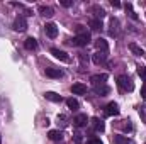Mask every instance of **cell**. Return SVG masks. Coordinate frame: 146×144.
<instances>
[{
    "mask_svg": "<svg viewBox=\"0 0 146 144\" xmlns=\"http://www.w3.org/2000/svg\"><path fill=\"white\" fill-rule=\"evenodd\" d=\"M114 144H131L126 136H114Z\"/></svg>",
    "mask_w": 146,
    "mask_h": 144,
    "instance_id": "22",
    "label": "cell"
},
{
    "mask_svg": "<svg viewBox=\"0 0 146 144\" xmlns=\"http://www.w3.org/2000/svg\"><path fill=\"white\" fill-rule=\"evenodd\" d=\"M92 10L95 12V19H99V20H100L102 17H106V10H104L102 7H99V5H94V7H92Z\"/></svg>",
    "mask_w": 146,
    "mask_h": 144,
    "instance_id": "19",
    "label": "cell"
},
{
    "mask_svg": "<svg viewBox=\"0 0 146 144\" xmlns=\"http://www.w3.org/2000/svg\"><path fill=\"white\" fill-rule=\"evenodd\" d=\"M60 3H61L63 7H70V5H73L72 0H60Z\"/></svg>",
    "mask_w": 146,
    "mask_h": 144,
    "instance_id": "29",
    "label": "cell"
},
{
    "mask_svg": "<svg viewBox=\"0 0 146 144\" xmlns=\"http://www.w3.org/2000/svg\"><path fill=\"white\" fill-rule=\"evenodd\" d=\"M0 143H2V137H0Z\"/></svg>",
    "mask_w": 146,
    "mask_h": 144,
    "instance_id": "32",
    "label": "cell"
},
{
    "mask_svg": "<svg viewBox=\"0 0 146 144\" xmlns=\"http://www.w3.org/2000/svg\"><path fill=\"white\" fill-rule=\"evenodd\" d=\"M66 105H68V108H72V110H78V107H80L78 100H75V98H68L66 100Z\"/></svg>",
    "mask_w": 146,
    "mask_h": 144,
    "instance_id": "25",
    "label": "cell"
},
{
    "mask_svg": "<svg viewBox=\"0 0 146 144\" xmlns=\"http://www.w3.org/2000/svg\"><path fill=\"white\" fill-rule=\"evenodd\" d=\"M73 141H75V144H82V134L80 132H75L73 134Z\"/></svg>",
    "mask_w": 146,
    "mask_h": 144,
    "instance_id": "26",
    "label": "cell"
},
{
    "mask_svg": "<svg viewBox=\"0 0 146 144\" xmlns=\"http://www.w3.org/2000/svg\"><path fill=\"white\" fill-rule=\"evenodd\" d=\"M109 32H110V36H114V37L119 34V20H117V19H112V20H110Z\"/></svg>",
    "mask_w": 146,
    "mask_h": 144,
    "instance_id": "17",
    "label": "cell"
},
{
    "mask_svg": "<svg viewBox=\"0 0 146 144\" xmlns=\"http://www.w3.org/2000/svg\"><path fill=\"white\" fill-rule=\"evenodd\" d=\"M48 136H49L51 141H61V139H63V132H61V131H49Z\"/></svg>",
    "mask_w": 146,
    "mask_h": 144,
    "instance_id": "18",
    "label": "cell"
},
{
    "mask_svg": "<svg viewBox=\"0 0 146 144\" xmlns=\"http://www.w3.org/2000/svg\"><path fill=\"white\" fill-rule=\"evenodd\" d=\"M51 54H53L56 59H60V61H65V63H68V61H70V56H68L65 51L58 49V48H53V49H51Z\"/></svg>",
    "mask_w": 146,
    "mask_h": 144,
    "instance_id": "4",
    "label": "cell"
},
{
    "mask_svg": "<svg viewBox=\"0 0 146 144\" xmlns=\"http://www.w3.org/2000/svg\"><path fill=\"white\" fill-rule=\"evenodd\" d=\"M95 46H97V49H99L100 53H106V54H107V51H109V44H107V41H106V39L99 37V39L95 41Z\"/></svg>",
    "mask_w": 146,
    "mask_h": 144,
    "instance_id": "10",
    "label": "cell"
},
{
    "mask_svg": "<svg viewBox=\"0 0 146 144\" xmlns=\"http://www.w3.org/2000/svg\"><path fill=\"white\" fill-rule=\"evenodd\" d=\"M129 49H131L136 56H143V54H145V51H143L138 44H134V42H131V44H129Z\"/></svg>",
    "mask_w": 146,
    "mask_h": 144,
    "instance_id": "21",
    "label": "cell"
},
{
    "mask_svg": "<svg viewBox=\"0 0 146 144\" xmlns=\"http://www.w3.org/2000/svg\"><path fill=\"white\" fill-rule=\"evenodd\" d=\"M44 97H46L49 102H54V104H60V102L63 100V98H61L58 93H54V92H46V93H44Z\"/></svg>",
    "mask_w": 146,
    "mask_h": 144,
    "instance_id": "16",
    "label": "cell"
},
{
    "mask_svg": "<svg viewBox=\"0 0 146 144\" xmlns=\"http://www.w3.org/2000/svg\"><path fill=\"white\" fill-rule=\"evenodd\" d=\"M72 92H73V95H85L87 93V87L82 85V83H75L72 87Z\"/></svg>",
    "mask_w": 146,
    "mask_h": 144,
    "instance_id": "12",
    "label": "cell"
},
{
    "mask_svg": "<svg viewBox=\"0 0 146 144\" xmlns=\"http://www.w3.org/2000/svg\"><path fill=\"white\" fill-rule=\"evenodd\" d=\"M110 3H112V7H115V9L121 7V2H117V0H110Z\"/></svg>",
    "mask_w": 146,
    "mask_h": 144,
    "instance_id": "31",
    "label": "cell"
},
{
    "mask_svg": "<svg viewBox=\"0 0 146 144\" xmlns=\"http://www.w3.org/2000/svg\"><path fill=\"white\" fill-rule=\"evenodd\" d=\"M141 97H143V100H146V83H143V88H141Z\"/></svg>",
    "mask_w": 146,
    "mask_h": 144,
    "instance_id": "30",
    "label": "cell"
},
{
    "mask_svg": "<svg viewBox=\"0 0 146 144\" xmlns=\"http://www.w3.org/2000/svg\"><path fill=\"white\" fill-rule=\"evenodd\" d=\"M90 27H92L94 31L102 29V20H99V19H92V20H90Z\"/></svg>",
    "mask_w": 146,
    "mask_h": 144,
    "instance_id": "24",
    "label": "cell"
},
{
    "mask_svg": "<svg viewBox=\"0 0 146 144\" xmlns=\"http://www.w3.org/2000/svg\"><path fill=\"white\" fill-rule=\"evenodd\" d=\"M72 44L75 46H88L90 44V34L88 32H82V34H76V36L72 39Z\"/></svg>",
    "mask_w": 146,
    "mask_h": 144,
    "instance_id": "2",
    "label": "cell"
},
{
    "mask_svg": "<svg viewBox=\"0 0 146 144\" xmlns=\"http://www.w3.org/2000/svg\"><path fill=\"white\" fill-rule=\"evenodd\" d=\"M117 85H119L124 92H131V90L134 88V83H133V80H131L127 75H119V76H117Z\"/></svg>",
    "mask_w": 146,
    "mask_h": 144,
    "instance_id": "1",
    "label": "cell"
},
{
    "mask_svg": "<svg viewBox=\"0 0 146 144\" xmlns=\"http://www.w3.org/2000/svg\"><path fill=\"white\" fill-rule=\"evenodd\" d=\"M39 14L42 17H53L54 15V10L51 7H48V5H39Z\"/></svg>",
    "mask_w": 146,
    "mask_h": 144,
    "instance_id": "14",
    "label": "cell"
},
{
    "mask_svg": "<svg viewBox=\"0 0 146 144\" xmlns=\"http://www.w3.org/2000/svg\"><path fill=\"white\" fill-rule=\"evenodd\" d=\"M87 144H102V141H100L99 137H90V139L87 141Z\"/></svg>",
    "mask_w": 146,
    "mask_h": 144,
    "instance_id": "28",
    "label": "cell"
},
{
    "mask_svg": "<svg viewBox=\"0 0 146 144\" xmlns=\"http://www.w3.org/2000/svg\"><path fill=\"white\" fill-rule=\"evenodd\" d=\"M106 59H107V54H106V53H100V51L94 53V56H92V61H94L95 65H104Z\"/></svg>",
    "mask_w": 146,
    "mask_h": 144,
    "instance_id": "8",
    "label": "cell"
},
{
    "mask_svg": "<svg viewBox=\"0 0 146 144\" xmlns=\"http://www.w3.org/2000/svg\"><path fill=\"white\" fill-rule=\"evenodd\" d=\"M24 48L29 49V51H36L37 49V41L34 37H27V39L24 41Z\"/></svg>",
    "mask_w": 146,
    "mask_h": 144,
    "instance_id": "13",
    "label": "cell"
},
{
    "mask_svg": "<svg viewBox=\"0 0 146 144\" xmlns=\"http://www.w3.org/2000/svg\"><path fill=\"white\" fill-rule=\"evenodd\" d=\"M14 31H17V32H24L26 29H27V20H26V15H17L15 17V20H14Z\"/></svg>",
    "mask_w": 146,
    "mask_h": 144,
    "instance_id": "3",
    "label": "cell"
},
{
    "mask_svg": "<svg viewBox=\"0 0 146 144\" xmlns=\"http://www.w3.org/2000/svg\"><path fill=\"white\" fill-rule=\"evenodd\" d=\"M138 75H139L141 78H146V68L145 66H138Z\"/></svg>",
    "mask_w": 146,
    "mask_h": 144,
    "instance_id": "27",
    "label": "cell"
},
{
    "mask_svg": "<svg viewBox=\"0 0 146 144\" xmlns=\"http://www.w3.org/2000/svg\"><path fill=\"white\" fill-rule=\"evenodd\" d=\"M106 80H107V75H106V73H102V75H94V76L90 78V81H92L95 87L104 85V83H106Z\"/></svg>",
    "mask_w": 146,
    "mask_h": 144,
    "instance_id": "11",
    "label": "cell"
},
{
    "mask_svg": "<svg viewBox=\"0 0 146 144\" xmlns=\"http://www.w3.org/2000/svg\"><path fill=\"white\" fill-rule=\"evenodd\" d=\"M106 115H109V117H112V115H119V105H117L115 102L107 104V107H106Z\"/></svg>",
    "mask_w": 146,
    "mask_h": 144,
    "instance_id": "7",
    "label": "cell"
},
{
    "mask_svg": "<svg viewBox=\"0 0 146 144\" xmlns=\"http://www.w3.org/2000/svg\"><path fill=\"white\" fill-rule=\"evenodd\" d=\"M44 32L51 37V39H54V37L58 36V27H56L53 22H48V24L44 26Z\"/></svg>",
    "mask_w": 146,
    "mask_h": 144,
    "instance_id": "5",
    "label": "cell"
},
{
    "mask_svg": "<svg viewBox=\"0 0 146 144\" xmlns=\"http://www.w3.org/2000/svg\"><path fill=\"white\" fill-rule=\"evenodd\" d=\"M95 93L100 95V97H106V95L109 93V87H106V85H99V87H95Z\"/></svg>",
    "mask_w": 146,
    "mask_h": 144,
    "instance_id": "20",
    "label": "cell"
},
{
    "mask_svg": "<svg viewBox=\"0 0 146 144\" xmlns=\"http://www.w3.org/2000/svg\"><path fill=\"white\" fill-rule=\"evenodd\" d=\"M46 76H49V78H61L63 71L58 70V68H46Z\"/></svg>",
    "mask_w": 146,
    "mask_h": 144,
    "instance_id": "15",
    "label": "cell"
},
{
    "mask_svg": "<svg viewBox=\"0 0 146 144\" xmlns=\"http://www.w3.org/2000/svg\"><path fill=\"white\" fill-rule=\"evenodd\" d=\"M90 126H92V129H94V131H97V132H104V129H106L104 122H102L99 117H94V119L90 120Z\"/></svg>",
    "mask_w": 146,
    "mask_h": 144,
    "instance_id": "6",
    "label": "cell"
},
{
    "mask_svg": "<svg viewBox=\"0 0 146 144\" xmlns=\"http://www.w3.org/2000/svg\"><path fill=\"white\" fill-rule=\"evenodd\" d=\"M87 122H88V119H87V115H85V114H78V115L73 119V124H75L76 127H85V126H87Z\"/></svg>",
    "mask_w": 146,
    "mask_h": 144,
    "instance_id": "9",
    "label": "cell"
},
{
    "mask_svg": "<svg viewBox=\"0 0 146 144\" xmlns=\"http://www.w3.org/2000/svg\"><path fill=\"white\" fill-rule=\"evenodd\" d=\"M124 7H126V12L129 14V17H131L133 20H138V15L134 14V10H133V5H131V3H126Z\"/></svg>",
    "mask_w": 146,
    "mask_h": 144,
    "instance_id": "23",
    "label": "cell"
}]
</instances>
